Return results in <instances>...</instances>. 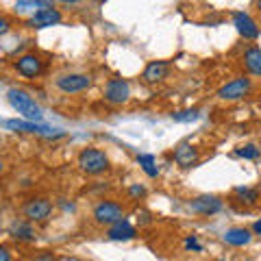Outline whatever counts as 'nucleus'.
Returning a JSON list of instances; mask_svg holds the SVG:
<instances>
[{"instance_id":"obj_5","label":"nucleus","mask_w":261,"mask_h":261,"mask_svg":"<svg viewBox=\"0 0 261 261\" xmlns=\"http://www.w3.org/2000/svg\"><path fill=\"white\" fill-rule=\"evenodd\" d=\"M53 214V202L48 198H29L22 205V216L29 220V222H44Z\"/></svg>"},{"instance_id":"obj_1","label":"nucleus","mask_w":261,"mask_h":261,"mask_svg":"<svg viewBox=\"0 0 261 261\" xmlns=\"http://www.w3.org/2000/svg\"><path fill=\"white\" fill-rule=\"evenodd\" d=\"M7 100H9L11 109L18 111L27 122H35V124H42L44 111H42V107H39V102H37L29 92H24V89H18V87H11L9 92H7Z\"/></svg>"},{"instance_id":"obj_10","label":"nucleus","mask_w":261,"mask_h":261,"mask_svg":"<svg viewBox=\"0 0 261 261\" xmlns=\"http://www.w3.org/2000/svg\"><path fill=\"white\" fill-rule=\"evenodd\" d=\"M233 27L244 39H257L259 37V27L257 22L244 11H233Z\"/></svg>"},{"instance_id":"obj_8","label":"nucleus","mask_w":261,"mask_h":261,"mask_svg":"<svg viewBox=\"0 0 261 261\" xmlns=\"http://www.w3.org/2000/svg\"><path fill=\"white\" fill-rule=\"evenodd\" d=\"M190 207L194 214H200V216H214V214H218V211H222V200L218 198V196H214V194H202V196H198V198H194V200H190Z\"/></svg>"},{"instance_id":"obj_31","label":"nucleus","mask_w":261,"mask_h":261,"mask_svg":"<svg viewBox=\"0 0 261 261\" xmlns=\"http://www.w3.org/2000/svg\"><path fill=\"white\" fill-rule=\"evenodd\" d=\"M218 261H224V259H218Z\"/></svg>"},{"instance_id":"obj_24","label":"nucleus","mask_w":261,"mask_h":261,"mask_svg":"<svg viewBox=\"0 0 261 261\" xmlns=\"http://www.w3.org/2000/svg\"><path fill=\"white\" fill-rule=\"evenodd\" d=\"M185 248H187V250H196V252H200V250H202V246L198 244V240H196L194 235H192V238H187V240H185Z\"/></svg>"},{"instance_id":"obj_6","label":"nucleus","mask_w":261,"mask_h":261,"mask_svg":"<svg viewBox=\"0 0 261 261\" xmlns=\"http://www.w3.org/2000/svg\"><path fill=\"white\" fill-rule=\"evenodd\" d=\"M130 98V85L124 79H109L105 85V100L111 105H124Z\"/></svg>"},{"instance_id":"obj_17","label":"nucleus","mask_w":261,"mask_h":261,"mask_svg":"<svg viewBox=\"0 0 261 261\" xmlns=\"http://www.w3.org/2000/svg\"><path fill=\"white\" fill-rule=\"evenodd\" d=\"M244 63H246L250 74L261 76V48H257V46L248 48V50L244 53Z\"/></svg>"},{"instance_id":"obj_13","label":"nucleus","mask_w":261,"mask_h":261,"mask_svg":"<svg viewBox=\"0 0 261 261\" xmlns=\"http://www.w3.org/2000/svg\"><path fill=\"white\" fill-rule=\"evenodd\" d=\"M107 238L113 240V242H128V240L135 238V228L130 226L128 220H120V222H116L113 226H109Z\"/></svg>"},{"instance_id":"obj_22","label":"nucleus","mask_w":261,"mask_h":261,"mask_svg":"<svg viewBox=\"0 0 261 261\" xmlns=\"http://www.w3.org/2000/svg\"><path fill=\"white\" fill-rule=\"evenodd\" d=\"M235 154H238V157H242V159H259L261 150L257 148V146L248 144V146H242V148L235 150Z\"/></svg>"},{"instance_id":"obj_7","label":"nucleus","mask_w":261,"mask_h":261,"mask_svg":"<svg viewBox=\"0 0 261 261\" xmlns=\"http://www.w3.org/2000/svg\"><path fill=\"white\" fill-rule=\"evenodd\" d=\"M250 92V79L246 76H240V79H233L228 81L226 85H222L218 89V98L220 100H240Z\"/></svg>"},{"instance_id":"obj_25","label":"nucleus","mask_w":261,"mask_h":261,"mask_svg":"<svg viewBox=\"0 0 261 261\" xmlns=\"http://www.w3.org/2000/svg\"><path fill=\"white\" fill-rule=\"evenodd\" d=\"M31 261H57V259H55L53 252H39V255H37V257H33Z\"/></svg>"},{"instance_id":"obj_3","label":"nucleus","mask_w":261,"mask_h":261,"mask_svg":"<svg viewBox=\"0 0 261 261\" xmlns=\"http://www.w3.org/2000/svg\"><path fill=\"white\" fill-rule=\"evenodd\" d=\"M55 85L63 94H81L92 87V76L81 74V72H68V74H59L55 79Z\"/></svg>"},{"instance_id":"obj_23","label":"nucleus","mask_w":261,"mask_h":261,"mask_svg":"<svg viewBox=\"0 0 261 261\" xmlns=\"http://www.w3.org/2000/svg\"><path fill=\"white\" fill-rule=\"evenodd\" d=\"M128 194L133 196V198H142V196H146V187L135 183V185H130V187H128Z\"/></svg>"},{"instance_id":"obj_14","label":"nucleus","mask_w":261,"mask_h":261,"mask_svg":"<svg viewBox=\"0 0 261 261\" xmlns=\"http://www.w3.org/2000/svg\"><path fill=\"white\" fill-rule=\"evenodd\" d=\"M168 72H170L168 61H150L144 70V79L148 81V83H159V81L168 76Z\"/></svg>"},{"instance_id":"obj_2","label":"nucleus","mask_w":261,"mask_h":261,"mask_svg":"<svg viewBox=\"0 0 261 261\" xmlns=\"http://www.w3.org/2000/svg\"><path fill=\"white\" fill-rule=\"evenodd\" d=\"M79 168L83 170L85 174H92V176L102 174L109 170V157H107V152L100 148H85L79 154Z\"/></svg>"},{"instance_id":"obj_9","label":"nucleus","mask_w":261,"mask_h":261,"mask_svg":"<svg viewBox=\"0 0 261 261\" xmlns=\"http://www.w3.org/2000/svg\"><path fill=\"white\" fill-rule=\"evenodd\" d=\"M61 20H63L61 11L55 9V5H50V7H44V9H37L35 13H33L31 20H29V27H33V29H48V27L59 24Z\"/></svg>"},{"instance_id":"obj_16","label":"nucleus","mask_w":261,"mask_h":261,"mask_svg":"<svg viewBox=\"0 0 261 261\" xmlns=\"http://www.w3.org/2000/svg\"><path fill=\"white\" fill-rule=\"evenodd\" d=\"M7 126H9L11 130H20V133H44V135H50V126L35 124V122H27V120H7Z\"/></svg>"},{"instance_id":"obj_26","label":"nucleus","mask_w":261,"mask_h":261,"mask_svg":"<svg viewBox=\"0 0 261 261\" xmlns=\"http://www.w3.org/2000/svg\"><path fill=\"white\" fill-rule=\"evenodd\" d=\"M0 261H11V255H9V250H7L5 246H0Z\"/></svg>"},{"instance_id":"obj_15","label":"nucleus","mask_w":261,"mask_h":261,"mask_svg":"<svg viewBox=\"0 0 261 261\" xmlns=\"http://www.w3.org/2000/svg\"><path fill=\"white\" fill-rule=\"evenodd\" d=\"M250 240H252V233L244 226H233L224 233V242L228 246H246Z\"/></svg>"},{"instance_id":"obj_4","label":"nucleus","mask_w":261,"mask_h":261,"mask_svg":"<svg viewBox=\"0 0 261 261\" xmlns=\"http://www.w3.org/2000/svg\"><path fill=\"white\" fill-rule=\"evenodd\" d=\"M94 220L102 226H113L120 220H124V209L118 202H111V200H100L98 205L94 207Z\"/></svg>"},{"instance_id":"obj_20","label":"nucleus","mask_w":261,"mask_h":261,"mask_svg":"<svg viewBox=\"0 0 261 261\" xmlns=\"http://www.w3.org/2000/svg\"><path fill=\"white\" fill-rule=\"evenodd\" d=\"M235 196L238 198H242V202H248V205H252V202L259 200V192L252 190V187H235Z\"/></svg>"},{"instance_id":"obj_18","label":"nucleus","mask_w":261,"mask_h":261,"mask_svg":"<svg viewBox=\"0 0 261 261\" xmlns=\"http://www.w3.org/2000/svg\"><path fill=\"white\" fill-rule=\"evenodd\" d=\"M9 233H11V238L15 240H35V231H33V226L29 222H13L11 228H9Z\"/></svg>"},{"instance_id":"obj_11","label":"nucleus","mask_w":261,"mask_h":261,"mask_svg":"<svg viewBox=\"0 0 261 261\" xmlns=\"http://www.w3.org/2000/svg\"><path fill=\"white\" fill-rule=\"evenodd\" d=\"M174 161L178 163L181 168H192L196 166V161H198V148L192 146L190 142H181L176 146L174 150Z\"/></svg>"},{"instance_id":"obj_21","label":"nucleus","mask_w":261,"mask_h":261,"mask_svg":"<svg viewBox=\"0 0 261 261\" xmlns=\"http://www.w3.org/2000/svg\"><path fill=\"white\" fill-rule=\"evenodd\" d=\"M198 118H200L198 109H185V111L172 113V120L174 122H194V120H198Z\"/></svg>"},{"instance_id":"obj_30","label":"nucleus","mask_w":261,"mask_h":261,"mask_svg":"<svg viewBox=\"0 0 261 261\" xmlns=\"http://www.w3.org/2000/svg\"><path fill=\"white\" fill-rule=\"evenodd\" d=\"M257 7H259V11H261V0H259V3H257Z\"/></svg>"},{"instance_id":"obj_12","label":"nucleus","mask_w":261,"mask_h":261,"mask_svg":"<svg viewBox=\"0 0 261 261\" xmlns=\"http://www.w3.org/2000/svg\"><path fill=\"white\" fill-rule=\"evenodd\" d=\"M15 70L27 79H35L42 72V61H39L37 55H22L18 63H15Z\"/></svg>"},{"instance_id":"obj_27","label":"nucleus","mask_w":261,"mask_h":261,"mask_svg":"<svg viewBox=\"0 0 261 261\" xmlns=\"http://www.w3.org/2000/svg\"><path fill=\"white\" fill-rule=\"evenodd\" d=\"M7 31H9V22H7L5 18H0V35H5Z\"/></svg>"},{"instance_id":"obj_29","label":"nucleus","mask_w":261,"mask_h":261,"mask_svg":"<svg viewBox=\"0 0 261 261\" xmlns=\"http://www.w3.org/2000/svg\"><path fill=\"white\" fill-rule=\"evenodd\" d=\"M3 170H5V163H3V161H0V172H3Z\"/></svg>"},{"instance_id":"obj_28","label":"nucleus","mask_w":261,"mask_h":261,"mask_svg":"<svg viewBox=\"0 0 261 261\" xmlns=\"http://www.w3.org/2000/svg\"><path fill=\"white\" fill-rule=\"evenodd\" d=\"M252 233H255V235H261V220H257V222L252 224Z\"/></svg>"},{"instance_id":"obj_19","label":"nucleus","mask_w":261,"mask_h":261,"mask_svg":"<svg viewBox=\"0 0 261 261\" xmlns=\"http://www.w3.org/2000/svg\"><path fill=\"white\" fill-rule=\"evenodd\" d=\"M137 163L142 166V170L146 174H148L150 178H154L159 174V168H157V159L152 157V154H137Z\"/></svg>"}]
</instances>
